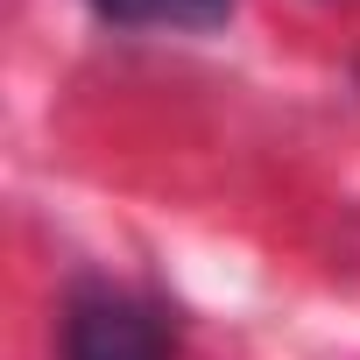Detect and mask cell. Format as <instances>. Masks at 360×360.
<instances>
[{"label":"cell","instance_id":"7a4b0ae2","mask_svg":"<svg viewBox=\"0 0 360 360\" xmlns=\"http://www.w3.org/2000/svg\"><path fill=\"white\" fill-rule=\"evenodd\" d=\"M92 8L120 29H219L233 0H92Z\"/></svg>","mask_w":360,"mask_h":360},{"label":"cell","instance_id":"6da1fadb","mask_svg":"<svg viewBox=\"0 0 360 360\" xmlns=\"http://www.w3.org/2000/svg\"><path fill=\"white\" fill-rule=\"evenodd\" d=\"M64 360H169V332L120 290H78L64 311Z\"/></svg>","mask_w":360,"mask_h":360}]
</instances>
